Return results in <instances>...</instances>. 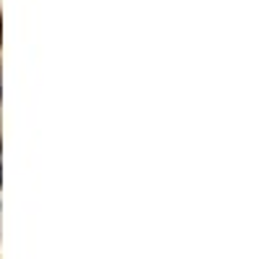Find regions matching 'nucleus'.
Here are the masks:
<instances>
[{
	"label": "nucleus",
	"mask_w": 261,
	"mask_h": 259,
	"mask_svg": "<svg viewBox=\"0 0 261 259\" xmlns=\"http://www.w3.org/2000/svg\"><path fill=\"white\" fill-rule=\"evenodd\" d=\"M0 173H3V170H0ZM0 183H3V176H0Z\"/></svg>",
	"instance_id": "1"
}]
</instances>
